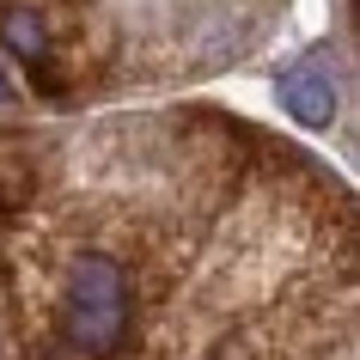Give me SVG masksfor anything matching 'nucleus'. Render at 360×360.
<instances>
[{
	"label": "nucleus",
	"instance_id": "f257e3e1",
	"mask_svg": "<svg viewBox=\"0 0 360 360\" xmlns=\"http://www.w3.org/2000/svg\"><path fill=\"white\" fill-rule=\"evenodd\" d=\"M61 342L86 360H110L129 348V323H134V275L116 250L92 245L68 263L61 281V305H56Z\"/></svg>",
	"mask_w": 360,
	"mask_h": 360
},
{
	"label": "nucleus",
	"instance_id": "f03ea898",
	"mask_svg": "<svg viewBox=\"0 0 360 360\" xmlns=\"http://www.w3.org/2000/svg\"><path fill=\"white\" fill-rule=\"evenodd\" d=\"M281 104L293 122H305V129H330L336 122V74H330V61L311 56L300 61V68H287L281 74Z\"/></svg>",
	"mask_w": 360,
	"mask_h": 360
},
{
	"label": "nucleus",
	"instance_id": "7ed1b4c3",
	"mask_svg": "<svg viewBox=\"0 0 360 360\" xmlns=\"http://www.w3.org/2000/svg\"><path fill=\"white\" fill-rule=\"evenodd\" d=\"M0 43H6L19 61L37 68V61L49 56V25H43L31 6H6V13H0Z\"/></svg>",
	"mask_w": 360,
	"mask_h": 360
}]
</instances>
